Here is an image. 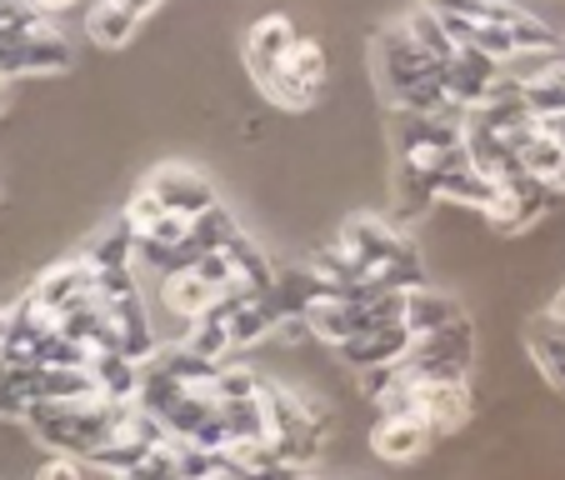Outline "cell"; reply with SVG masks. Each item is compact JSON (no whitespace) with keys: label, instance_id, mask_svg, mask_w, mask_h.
I'll return each instance as SVG.
<instances>
[{"label":"cell","instance_id":"obj_24","mask_svg":"<svg viewBox=\"0 0 565 480\" xmlns=\"http://www.w3.org/2000/svg\"><path fill=\"white\" fill-rule=\"evenodd\" d=\"M211 300H215V296L191 276V270H185V276H166V306H171L175 316L201 320L205 310H211Z\"/></svg>","mask_w":565,"mask_h":480},{"label":"cell","instance_id":"obj_27","mask_svg":"<svg viewBox=\"0 0 565 480\" xmlns=\"http://www.w3.org/2000/svg\"><path fill=\"white\" fill-rule=\"evenodd\" d=\"M120 480H181V470H175V446L166 440V446H156L140 466H130Z\"/></svg>","mask_w":565,"mask_h":480},{"label":"cell","instance_id":"obj_14","mask_svg":"<svg viewBox=\"0 0 565 480\" xmlns=\"http://www.w3.org/2000/svg\"><path fill=\"white\" fill-rule=\"evenodd\" d=\"M456 320H470L466 310H460V300L440 296V290H430V286L406 290V331H411V341L446 331V326H456Z\"/></svg>","mask_w":565,"mask_h":480},{"label":"cell","instance_id":"obj_28","mask_svg":"<svg viewBox=\"0 0 565 480\" xmlns=\"http://www.w3.org/2000/svg\"><path fill=\"white\" fill-rule=\"evenodd\" d=\"M25 410H31V401H25V391H21V371L0 361V416L25 420Z\"/></svg>","mask_w":565,"mask_h":480},{"label":"cell","instance_id":"obj_17","mask_svg":"<svg viewBox=\"0 0 565 480\" xmlns=\"http://www.w3.org/2000/svg\"><path fill=\"white\" fill-rule=\"evenodd\" d=\"M270 306H276L280 320H300L316 300H326V290H320V276L316 270H276V280H270Z\"/></svg>","mask_w":565,"mask_h":480},{"label":"cell","instance_id":"obj_31","mask_svg":"<svg viewBox=\"0 0 565 480\" xmlns=\"http://www.w3.org/2000/svg\"><path fill=\"white\" fill-rule=\"evenodd\" d=\"M35 11L45 15V21H51V15H61V11H75V6H81V0H31Z\"/></svg>","mask_w":565,"mask_h":480},{"label":"cell","instance_id":"obj_7","mask_svg":"<svg viewBox=\"0 0 565 480\" xmlns=\"http://www.w3.org/2000/svg\"><path fill=\"white\" fill-rule=\"evenodd\" d=\"M555 195H561L555 185H541V181H531V175H511V181L495 185V201L486 205V221L501 235H521L551 211Z\"/></svg>","mask_w":565,"mask_h":480},{"label":"cell","instance_id":"obj_29","mask_svg":"<svg viewBox=\"0 0 565 480\" xmlns=\"http://www.w3.org/2000/svg\"><path fill=\"white\" fill-rule=\"evenodd\" d=\"M35 480H81V466H75L71 456H51L41 470H35Z\"/></svg>","mask_w":565,"mask_h":480},{"label":"cell","instance_id":"obj_21","mask_svg":"<svg viewBox=\"0 0 565 480\" xmlns=\"http://www.w3.org/2000/svg\"><path fill=\"white\" fill-rule=\"evenodd\" d=\"M395 205H401L406 221H416V215H426L430 205H436V185H430L426 166H416V160H401V166H395Z\"/></svg>","mask_w":565,"mask_h":480},{"label":"cell","instance_id":"obj_18","mask_svg":"<svg viewBox=\"0 0 565 480\" xmlns=\"http://www.w3.org/2000/svg\"><path fill=\"white\" fill-rule=\"evenodd\" d=\"M86 375H90L100 401H136V391H140V365L126 361V355H116V351L90 355Z\"/></svg>","mask_w":565,"mask_h":480},{"label":"cell","instance_id":"obj_6","mask_svg":"<svg viewBox=\"0 0 565 480\" xmlns=\"http://www.w3.org/2000/svg\"><path fill=\"white\" fill-rule=\"evenodd\" d=\"M426 11L450 15V21H466V25H495V31H511L521 51H551L561 35L541 21V15L521 11L511 0H420Z\"/></svg>","mask_w":565,"mask_h":480},{"label":"cell","instance_id":"obj_22","mask_svg":"<svg viewBox=\"0 0 565 480\" xmlns=\"http://www.w3.org/2000/svg\"><path fill=\"white\" fill-rule=\"evenodd\" d=\"M401 25H406V31H411V41H416L420 51H426L430 61L440 65V71H446V65H450V61H456V55H460V45L450 41V35H446V25H440L436 15L426 11V6H416V11H411V15H406V21H401Z\"/></svg>","mask_w":565,"mask_h":480},{"label":"cell","instance_id":"obj_35","mask_svg":"<svg viewBox=\"0 0 565 480\" xmlns=\"http://www.w3.org/2000/svg\"><path fill=\"white\" fill-rule=\"evenodd\" d=\"M561 191H565V185H561Z\"/></svg>","mask_w":565,"mask_h":480},{"label":"cell","instance_id":"obj_34","mask_svg":"<svg viewBox=\"0 0 565 480\" xmlns=\"http://www.w3.org/2000/svg\"><path fill=\"white\" fill-rule=\"evenodd\" d=\"M6 100H11V81L0 75V116H6Z\"/></svg>","mask_w":565,"mask_h":480},{"label":"cell","instance_id":"obj_23","mask_svg":"<svg viewBox=\"0 0 565 480\" xmlns=\"http://www.w3.org/2000/svg\"><path fill=\"white\" fill-rule=\"evenodd\" d=\"M90 41H100V45H126L130 35H136V15L126 11V6H116V0H100L96 11H90Z\"/></svg>","mask_w":565,"mask_h":480},{"label":"cell","instance_id":"obj_2","mask_svg":"<svg viewBox=\"0 0 565 480\" xmlns=\"http://www.w3.org/2000/svg\"><path fill=\"white\" fill-rule=\"evenodd\" d=\"M375 65H381V86L395 100V110H420V116H456L440 96V65L411 41L401 21L381 31L375 41Z\"/></svg>","mask_w":565,"mask_h":480},{"label":"cell","instance_id":"obj_10","mask_svg":"<svg viewBox=\"0 0 565 480\" xmlns=\"http://www.w3.org/2000/svg\"><path fill=\"white\" fill-rule=\"evenodd\" d=\"M90 296H96V270H90L81 256L61 260V266L45 270V276L25 290V300H31L35 310H45V316H61V310L81 306V300H90Z\"/></svg>","mask_w":565,"mask_h":480},{"label":"cell","instance_id":"obj_3","mask_svg":"<svg viewBox=\"0 0 565 480\" xmlns=\"http://www.w3.org/2000/svg\"><path fill=\"white\" fill-rule=\"evenodd\" d=\"M335 246L361 270H371V276L381 280V290L426 286V260H420V250L411 246L406 235H395L385 221H375V215H351V221L341 225V235H335Z\"/></svg>","mask_w":565,"mask_h":480},{"label":"cell","instance_id":"obj_30","mask_svg":"<svg viewBox=\"0 0 565 480\" xmlns=\"http://www.w3.org/2000/svg\"><path fill=\"white\" fill-rule=\"evenodd\" d=\"M535 126H541L545 136H551L555 146H561V156H565V116H545V120H535Z\"/></svg>","mask_w":565,"mask_h":480},{"label":"cell","instance_id":"obj_19","mask_svg":"<svg viewBox=\"0 0 565 480\" xmlns=\"http://www.w3.org/2000/svg\"><path fill=\"white\" fill-rule=\"evenodd\" d=\"M221 250H225V260H231L235 280H241V286H246L250 296H266V290H270V280H276V266H270V260L260 256V246H256V241H246V231H235Z\"/></svg>","mask_w":565,"mask_h":480},{"label":"cell","instance_id":"obj_33","mask_svg":"<svg viewBox=\"0 0 565 480\" xmlns=\"http://www.w3.org/2000/svg\"><path fill=\"white\" fill-rule=\"evenodd\" d=\"M6 335H11V310H0V351H6Z\"/></svg>","mask_w":565,"mask_h":480},{"label":"cell","instance_id":"obj_32","mask_svg":"<svg viewBox=\"0 0 565 480\" xmlns=\"http://www.w3.org/2000/svg\"><path fill=\"white\" fill-rule=\"evenodd\" d=\"M81 466V480H120L116 470H106V466H96V460H75Z\"/></svg>","mask_w":565,"mask_h":480},{"label":"cell","instance_id":"obj_13","mask_svg":"<svg viewBox=\"0 0 565 480\" xmlns=\"http://www.w3.org/2000/svg\"><path fill=\"white\" fill-rule=\"evenodd\" d=\"M525 345H531L535 365H541V375L555 385V391H565V320L555 316V310H545V316H531V326H525Z\"/></svg>","mask_w":565,"mask_h":480},{"label":"cell","instance_id":"obj_9","mask_svg":"<svg viewBox=\"0 0 565 480\" xmlns=\"http://www.w3.org/2000/svg\"><path fill=\"white\" fill-rule=\"evenodd\" d=\"M391 140L401 160L411 156H436V150H460L466 146V120L460 116H420V110H395Z\"/></svg>","mask_w":565,"mask_h":480},{"label":"cell","instance_id":"obj_15","mask_svg":"<svg viewBox=\"0 0 565 480\" xmlns=\"http://www.w3.org/2000/svg\"><path fill=\"white\" fill-rule=\"evenodd\" d=\"M430 440L436 436L426 430V420L420 416H381L375 420V430H371V446H375V456L381 460H416Z\"/></svg>","mask_w":565,"mask_h":480},{"label":"cell","instance_id":"obj_5","mask_svg":"<svg viewBox=\"0 0 565 480\" xmlns=\"http://www.w3.org/2000/svg\"><path fill=\"white\" fill-rule=\"evenodd\" d=\"M75 65V51L51 21L0 25V75H61Z\"/></svg>","mask_w":565,"mask_h":480},{"label":"cell","instance_id":"obj_25","mask_svg":"<svg viewBox=\"0 0 565 480\" xmlns=\"http://www.w3.org/2000/svg\"><path fill=\"white\" fill-rule=\"evenodd\" d=\"M256 395H260V375L246 371V365H231V361L221 365V375H215V385H211L215 406H231V401H256Z\"/></svg>","mask_w":565,"mask_h":480},{"label":"cell","instance_id":"obj_8","mask_svg":"<svg viewBox=\"0 0 565 480\" xmlns=\"http://www.w3.org/2000/svg\"><path fill=\"white\" fill-rule=\"evenodd\" d=\"M146 195L166 215H181V221H201L205 211L221 205L215 201V185L205 181L201 171H191V166H160V171L146 181Z\"/></svg>","mask_w":565,"mask_h":480},{"label":"cell","instance_id":"obj_26","mask_svg":"<svg viewBox=\"0 0 565 480\" xmlns=\"http://www.w3.org/2000/svg\"><path fill=\"white\" fill-rule=\"evenodd\" d=\"M286 71L296 75L300 86L326 90V51H320L316 41H306V35H296V45H290V55H286Z\"/></svg>","mask_w":565,"mask_h":480},{"label":"cell","instance_id":"obj_20","mask_svg":"<svg viewBox=\"0 0 565 480\" xmlns=\"http://www.w3.org/2000/svg\"><path fill=\"white\" fill-rule=\"evenodd\" d=\"M130 256H136V231H130L126 221H110L106 231L86 246V256L81 260H86L90 270H126Z\"/></svg>","mask_w":565,"mask_h":480},{"label":"cell","instance_id":"obj_12","mask_svg":"<svg viewBox=\"0 0 565 480\" xmlns=\"http://www.w3.org/2000/svg\"><path fill=\"white\" fill-rule=\"evenodd\" d=\"M290 45H296V25L286 21V15H266V21H256L250 25V35H246V65H250V75H270V71H280L286 65V55H290Z\"/></svg>","mask_w":565,"mask_h":480},{"label":"cell","instance_id":"obj_11","mask_svg":"<svg viewBox=\"0 0 565 480\" xmlns=\"http://www.w3.org/2000/svg\"><path fill=\"white\" fill-rule=\"evenodd\" d=\"M416 416L426 420L430 436H450L470 420V391L466 385H416Z\"/></svg>","mask_w":565,"mask_h":480},{"label":"cell","instance_id":"obj_1","mask_svg":"<svg viewBox=\"0 0 565 480\" xmlns=\"http://www.w3.org/2000/svg\"><path fill=\"white\" fill-rule=\"evenodd\" d=\"M130 410H136V401H100V395H86V401H45V406L25 410L21 426L41 446H51L55 456L90 460L110 436H120Z\"/></svg>","mask_w":565,"mask_h":480},{"label":"cell","instance_id":"obj_16","mask_svg":"<svg viewBox=\"0 0 565 480\" xmlns=\"http://www.w3.org/2000/svg\"><path fill=\"white\" fill-rule=\"evenodd\" d=\"M406 351H411V331L406 326H391V331H371V335H361V341H345L341 361L351 365V371L371 375V371H381V365H395Z\"/></svg>","mask_w":565,"mask_h":480},{"label":"cell","instance_id":"obj_4","mask_svg":"<svg viewBox=\"0 0 565 480\" xmlns=\"http://www.w3.org/2000/svg\"><path fill=\"white\" fill-rule=\"evenodd\" d=\"M470 361H476V326L456 320L446 331L411 341V351L395 361V371L406 385H466Z\"/></svg>","mask_w":565,"mask_h":480}]
</instances>
